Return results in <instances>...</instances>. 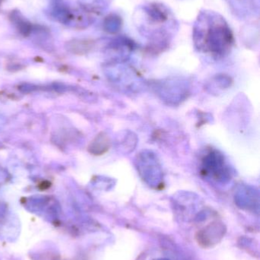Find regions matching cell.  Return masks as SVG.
<instances>
[{
    "label": "cell",
    "instance_id": "1",
    "mask_svg": "<svg viewBox=\"0 0 260 260\" xmlns=\"http://www.w3.org/2000/svg\"><path fill=\"white\" fill-rule=\"evenodd\" d=\"M203 174L217 181H224L230 177V170L224 157L216 150H210L203 158Z\"/></svg>",
    "mask_w": 260,
    "mask_h": 260
},
{
    "label": "cell",
    "instance_id": "2",
    "mask_svg": "<svg viewBox=\"0 0 260 260\" xmlns=\"http://www.w3.org/2000/svg\"><path fill=\"white\" fill-rule=\"evenodd\" d=\"M137 169L146 182L158 183L161 182V172L158 161L154 154L143 152L137 160Z\"/></svg>",
    "mask_w": 260,
    "mask_h": 260
},
{
    "label": "cell",
    "instance_id": "3",
    "mask_svg": "<svg viewBox=\"0 0 260 260\" xmlns=\"http://www.w3.org/2000/svg\"><path fill=\"white\" fill-rule=\"evenodd\" d=\"M111 142L109 138L105 133H100L99 136H96V139L92 142L90 146V150L93 154H102L106 152L110 148Z\"/></svg>",
    "mask_w": 260,
    "mask_h": 260
},
{
    "label": "cell",
    "instance_id": "4",
    "mask_svg": "<svg viewBox=\"0 0 260 260\" xmlns=\"http://www.w3.org/2000/svg\"><path fill=\"white\" fill-rule=\"evenodd\" d=\"M50 186V183H48L47 181H44L42 182L41 184H40V188H41V189H47V188H48Z\"/></svg>",
    "mask_w": 260,
    "mask_h": 260
}]
</instances>
